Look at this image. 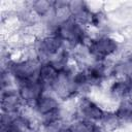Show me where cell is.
Instances as JSON below:
<instances>
[{
	"instance_id": "7a4b0ae2",
	"label": "cell",
	"mask_w": 132,
	"mask_h": 132,
	"mask_svg": "<svg viewBox=\"0 0 132 132\" xmlns=\"http://www.w3.org/2000/svg\"><path fill=\"white\" fill-rule=\"evenodd\" d=\"M55 33L63 41H67L73 45L79 44L85 40V31L82 25L73 19L58 25Z\"/></svg>"
},
{
	"instance_id": "5bb4252c",
	"label": "cell",
	"mask_w": 132,
	"mask_h": 132,
	"mask_svg": "<svg viewBox=\"0 0 132 132\" xmlns=\"http://www.w3.org/2000/svg\"><path fill=\"white\" fill-rule=\"evenodd\" d=\"M69 129L71 132H99V126L92 121L80 119L73 122Z\"/></svg>"
},
{
	"instance_id": "e0dca14e",
	"label": "cell",
	"mask_w": 132,
	"mask_h": 132,
	"mask_svg": "<svg viewBox=\"0 0 132 132\" xmlns=\"http://www.w3.org/2000/svg\"><path fill=\"white\" fill-rule=\"evenodd\" d=\"M58 132H71V130H70L69 128H64V127H63V128L60 129Z\"/></svg>"
},
{
	"instance_id": "ba28073f",
	"label": "cell",
	"mask_w": 132,
	"mask_h": 132,
	"mask_svg": "<svg viewBox=\"0 0 132 132\" xmlns=\"http://www.w3.org/2000/svg\"><path fill=\"white\" fill-rule=\"evenodd\" d=\"M22 99L18 91L7 89L1 92V110L2 113L14 114L21 107Z\"/></svg>"
},
{
	"instance_id": "4fadbf2b",
	"label": "cell",
	"mask_w": 132,
	"mask_h": 132,
	"mask_svg": "<svg viewBox=\"0 0 132 132\" xmlns=\"http://www.w3.org/2000/svg\"><path fill=\"white\" fill-rule=\"evenodd\" d=\"M87 85H95L102 80L104 76V67L102 64H96L90 66L88 69L84 70Z\"/></svg>"
},
{
	"instance_id": "9c48e42d",
	"label": "cell",
	"mask_w": 132,
	"mask_h": 132,
	"mask_svg": "<svg viewBox=\"0 0 132 132\" xmlns=\"http://www.w3.org/2000/svg\"><path fill=\"white\" fill-rule=\"evenodd\" d=\"M72 19L78 22L79 24H86V23H93L94 22V15L87 6V4L82 1H71L68 2Z\"/></svg>"
},
{
	"instance_id": "30bf717a",
	"label": "cell",
	"mask_w": 132,
	"mask_h": 132,
	"mask_svg": "<svg viewBox=\"0 0 132 132\" xmlns=\"http://www.w3.org/2000/svg\"><path fill=\"white\" fill-rule=\"evenodd\" d=\"M36 111L42 116L43 118L53 116L56 113H59V102L56 98L48 96V95H42L35 103H34Z\"/></svg>"
},
{
	"instance_id": "3957f363",
	"label": "cell",
	"mask_w": 132,
	"mask_h": 132,
	"mask_svg": "<svg viewBox=\"0 0 132 132\" xmlns=\"http://www.w3.org/2000/svg\"><path fill=\"white\" fill-rule=\"evenodd\" d=\"M52 89L59 98L68 99L76 93L78 87L74 82L73 75L64 68L60 71L57 79L52 86Z\"/></svg>"
},
{
	"instance_id": "5b68a950",
	"label": "cell",
	"mask_w": 132,
	"mask_h": 132,
	"mask_svg": "<svg viewBox=\"0 0 132 132\" xmlns=\"http://www.w3.org/2000/svg\"><path fill=\"white\" fill-rule=\"evenodd\" d=\"M63 40L56 34L48 35L41 39L37 47V54L42 59H50L53 56H56L63 46Z\"/></svg>"
},
{
	"instance_id": "9a60e30c",
	"label": "cell",
	"mask_w": 132,
	"mask_h": 132,
	"mask_svg": "<svg viewBox=\"0 0 132 132\" xmlns=\"http://www.w3.org/2000/svg\"><path fill=\"white\" fill-rule=\"evenodd\" d=\"M114 113L121 122H132V101L129 99L122 100Z\"/></svg>"
},
{
	"instance_id": "8992f818",
	"label": "cell",
	"mask_w": 132,
	"mask_h": 132,
	"mask_svg": "<svg viewBox=\"0 0 132 132\" xmlns=\"http://www.w3.org/2000/svg\"><path fill=\"white\" fill-rule=\"evenodd\" d=\"M44 87L39 80L26 81L19 85V94L22 101L32 102L33 104L43 95Z\"/></svg>"
},
{
	"instance_id": "6da1fadb",
	"label": "cell",
	"mask_w": 132,
	"mask_h": 132,
	"mask_svg": "<svg viewBox=\"0 0 132 132\" xmlns=\"http://www.w3.org/2000/svg\"><path fill=\"white\" fill-rule=\"evenodd\" d=\"M41 63L37 60H25L16 62L9 66V72L20 84L38 80V74Z\"/></svg>"
},
{
	"instance_id": "2e32d148",
	"label": "cell",
	"mask_w": 132,
	"mask_h": 132,
	"mask_svg": "<svg viewBox=\"0 0 132 132\" xmlns=\"http://www.w3.org/2000/svg\"><path fill=\"white\" fill-rule=\"evenodd\" d=\"M54 4H55V2H50V1H45V0H38V1H34L32 3V9L37 15L44 16L52 9H54Z\"/></svg>"
},
{
	"instance_id": "52a82bcc",
	"label": "cell",
	"mask_w": 132,
	"mask_h": 132,
	"mask_svg": "<svg viewBox=\"0 0 132 132\" xmlns=\"http://www.w3.org/2000/svg\"><path fill=\"white\" fill-rule=\"evenodd\" d=\"M78 112L81 119L89 120L92 122H101L105 116L103 111L95 102L89 98H82L78 103Z\"/></svg>"
},
{
	"instance_id": "277c9868",
	"label": "cell",
	"mask_w": 132,
	"mask_h": 132,
	"mask_svg": "<svg viewBox=\"0 0 132 132\" xmlns=\"http://www.w3.org/2000/svg\"><path fill=\"white\" fill-rule=\"evenodd\" d=\"M117 50L118 43L116 42V40L107 36H102L93 39L89 44L90 54L99 61L109 57L110 55L116 53Z\"/></svg>"
},
{
	"instance_id": "7c38bea8",
	"label": "cell",
	"mask_w": 132,
	"mask_h": 132,
	"mask_svg": "<svg viewBox=\"0 0 132 132\" xmlns=\"http://www.w3.org/2000/svg\"><path fill=\"white\" fill-rule=\"evenodd\" d=\"M110 93L113 97L124 100L127 99V97H129L130 95H132V86L127 79L117 80L111 85Z\"/></svg>"
},
{
	"instance_id": "8fae6325",
	"label": "cell",
	"mask_w": 132,
	"mask_h": 132,
	"mask_svg": "<svg viewBox=\"0 0 132 132\" xmlns=\"http://www.w3.org/2000/svg\"><path fill=\"white\" fill-rule=\"evenodd\" d=\"M62 69H59L55 64L52 62H43L40 65L39 74H38V80L41 82V85L44 87H51L57 79L60 71Z\"/></svg>"
}]
</instances>
